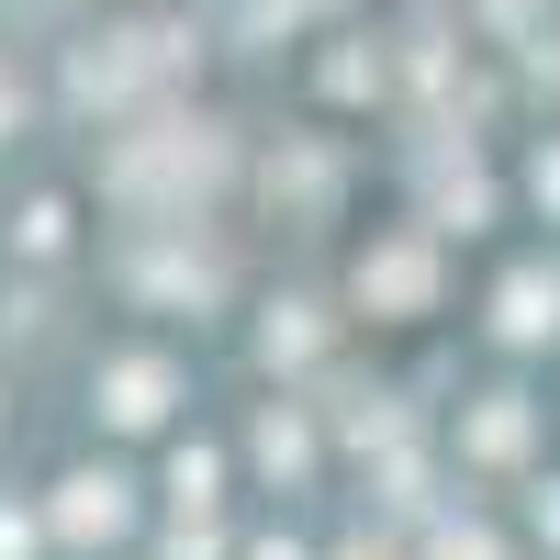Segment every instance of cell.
<instances>
[{
	"mask_svg": "<svg viewBox=\"0 0 560 560\" xmlns=\"http://www.w3.org/2000/svg\"><path fill=\"white\" fill-rule=\"evenodd\" d=\"M168 404H179V370L168 359H113L102 370V415H113V427H158Z\"/></svg>",
	"mask_w": 560,
	"mask_h": 560,
	"instance_id": "6da1fadb",
	"label": "cell"
},
{
	"mask_svg": "<svg viewBox=\"0 0 560 560\" xmlns=\"http://www.w3.org/2000/svg\"><path fill=\"white\" fill-rule=\"evenodd\" d=\"M135 516V504H124V471H68L57 482V538H113Z\"/></svg>",
	"mask_w": 560,
	"mask_h": 560,
	"instance_id": "7a4b0ae2",
	"label": "cell"
},
{
	"mask_svg": "<svg viewBox=\"0 0 560 560\" xmlns=\"http://www.w3.org/2000/svg\"><path fill=\"white\" fill-rule=\"evenodd\" d=\"M538 325H560V292L549 280H516V292H504V337H538Z\"/></svg>",
	"mask_w": 560,
	"mask_h": 560,
	"instance_id": "3957f363",
	"label": "cell"
},
{
	"mask_svg": "<svg viewBox=\"0 0 560 560\" xmlns=\"http://www.w3.org/2000/svg\"><path fill=\"white\" fill-rule=\"evenodd\" d=\"M168 493H179V504H191V516H202V504H213V448H179V471H168Z\"/></svg>",
	"mask_w": 560,
	"mask_h": 560,
	"instance_id": "277c9868",
	"label": "cell"
},
{
	"mask_svg": "<svg viewBox=\"0 0 560 560\" xmlns=\"http://www.w3.org/2000/svg\"><path fill=\"white\" fill-rule=\"evenodd\" d=\"M23 549H34V527H23V516H0V560H23Z\"/></svg>",
	"mask_w": 560,
	"mask_h": 560,
	"instance_id": "5b68a950",
	"label": "cell"
},
{
	"mask_svg": "<svg viewBox=\"0 0 560 560\" xmlns=\"http://www.w3.org/2000/svg\"><path fill=\"white\" fill-rule=\"evenodd\" d=\"M247 560H303V549H292V538H258V549H247Z\"/></svg>",
	"mask_w": 560,
	"mask_h": 560,
	"instance_id": "8992f818",
	"label": "cell"
}]
</instances>
